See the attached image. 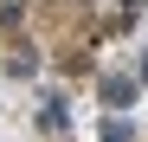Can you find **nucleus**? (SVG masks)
Here are the masks:
<instances>
[{
  "instance_id": "1",
  "label": "nucleus",
  "mask_w": 148,
  "mask_h": 142,
  "mask_svg": "<svg viewBox=\"0 0 148 142\" xmlns=\"http://www.w3.org/2000/svg\"><path fill=\"white\" fill-rule=\"evenodd\" d=\"M97 97H103L110 110H129V103H135V78H103V84H97Z\"/></svg>"
},
{
  "instance_id": "5",
  "label": "nucleus",
  "mask_w": 148,
  "mask_h": 142,
  "mask_svg": "<svg viewBox=\"0 0 148 142\" xmlns=\"http://www.w3.org/2000/svg\"><path fill=\"white\" fill-rule=\"evenodd\" d=\"M97 142H129V123H110V129L97 136Z\"/></svg>"
},
{
  "instance_id": "4",
  "label": "nucleus",
  "mask_w": 148,
  "mask_h": 142,
  "mask_svg": "<svg viewBox=\"0 0 148 142\" xmlns=\"http://www.w3.org/2000/svg\"><path fill=\"white\" fill-rule=\"evenodd\" d=\"M19 13H26L19 0H0V32H7V26H19Z\"/></svg>"
},
{
  "instance_id": "3",
  "label": "nucleus",
  "mask_w": 148,
  "mask_h": 142,
  "mask_svg": "<svg viewBox=\"0 0 148 142\" xmlns=\"http://www.w3.org/2000/svg\"><path fill=\"white\" fill-rule=\"evenodd\" d=\"M32 65H39V58H32V52H26V45H19V52H13V58H7V71H13V78H32Z\"/></svg>"
},
{
  "instance_id": "2",
  "label": "nucleus",
  "mask_w": 148,
  "mask_h": 142,
  "mask_svg": "<svg viewBox=\"0 0 148 142\" xmlns=\"http://www.w3.org/2000/svg\"><path fill=\"white\" fill-rule=\"evenodd\" d=\"M64 123H71L64 97H45V103H39V136H64Z\"/></svg>"
},
{
  "instance_id": "6",
  "label": "nucleus",
  "mask_w": 148,
  "mask_h": 142,
  "mask_svg": "<svg viewBox=\"0 0 148 142\" xmlns=\"http://www.w3.org/2000/svg\"><path fill=\"white\" fill-rule=\"evenodd\" d=\"M135 78H142V84H148V52H142V65H135Z\"/></svg>"
}]
</instances>
